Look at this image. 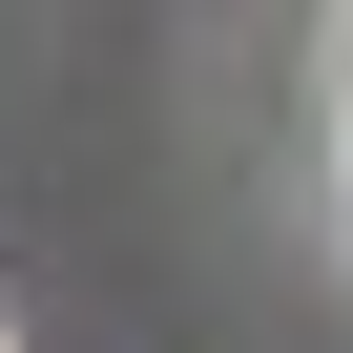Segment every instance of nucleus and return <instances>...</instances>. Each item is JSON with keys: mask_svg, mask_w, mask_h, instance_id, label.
Wrapping results in <instances>:
<instances>
[{"mask_svg": "<svg viewBox=\"0 0 353 353\" xmlns=\"http://www.w3.org/2000/svg\"><path fill=\"white\" fill-rule=\"evenodd\" d=\"M0 353H21V312H0Z\"/></svg>", "mask_w": 353, "mask_h": 353, "instance_id": "f257e3e1", "label": "nucleus"}]
</instances>
